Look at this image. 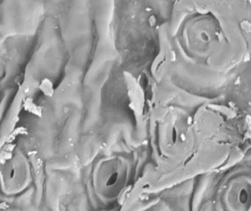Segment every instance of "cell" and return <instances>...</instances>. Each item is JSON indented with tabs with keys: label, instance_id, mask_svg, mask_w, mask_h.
Segmentation results:
<instances>
[{
	"label": "cell",
	"instance_id": "cell-2",
	"mask_svg": "<svg viewBox=\"0 0 251 211\" xmlns=\"http://www.w3.org/2000/svg\"><path fill=\"white\" fill-rule=\"evenodd\" d=\"M193 211H251V145L234 163L196 178Z\"/></svg>",
	"mask_w": 251,
	"mask_h": 211
},
{
	"label": "cell",
	"instance_id": "cell-3",
	"mask_svg": "<svg viewBox=\"0 0 251 211\" xmlns=\"http://www.w3.org/2000/svg\"><path fill=\"white\" fill-rule=\"evenodd\" d=\"M4 94L3 93H1V91H0V102H1V99H2L3 95H4Z\"/></svg>",
	"mask_w": 251,
	"mask_h": 211
},
{
	"label": "cell",
	"instance_id": "cell-1",
	"mask_svg": "<svg viewBox=\"0 0 251 211\" xmlns=\"http://www.w3.org/2000/svg\"><path fill=\"white\" fill-rule=\"evenodd\" d=\"M39 1H0V91L17 88L43 20Z\"/></svg>",
	"mask_w": 251,
	"mask_h": 211
}]
</instances>
